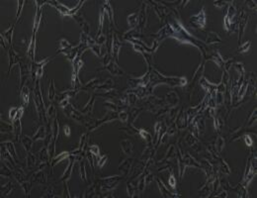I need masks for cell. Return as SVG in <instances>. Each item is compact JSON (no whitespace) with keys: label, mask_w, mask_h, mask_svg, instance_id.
Returning <instances> with one entry per match:
<instances>
[{"label":"cell","mask_w":257,"mask_h":198,"mask_svg":"<svg viewBox=\"0 0 257 198\" xmlns=\"http://www.w3.org/2000/svg\"><path fill=\"white\" fill-rule=\"evenodd\" d=\"M190 23L193 25L195 28L203 29L205 27V25H206V16H205L204 9H202L197 15L193 16V17L190 19Z\"/></svg>","instance_id":"6da1fadb"},{"label":"cell","mask_w":257,"mask_h":198,"mask_svg":"<svg viewBox=\"0 0 257 198\" xmlns=\"http://www.w3.org/2000/svg\"><path fill=\"white\" fill-rule=\"evenodd\" d=\"M120 180V176H114V177H108L107 179H103L104 184L101 185V190L102 191H107V190H111L112 188L115 187V185L118 183V181Z\"/></svg>","instance_id":"7a4b0ae2"},{"label":"cell","mask_w":257,"mask_h":198,"mask_svg":"<svg viewBox=\"0 0 257 198\" xmlns=\"http://www.w3.org/2000/svg\"><path fill=\"white\" fill-rule=\"evenodd\" d=\"M19 66H20V89H22L24 87V83L27 80L29 74L31 73V71L28 69V67L25 66L23 63H19Z\"/></svg>","instance_id":"3957f363"},{"label":"cell","mask_w":257,"mask_h":198,"mask_svg":"<svg viewBox=\"0 0 257 198\" xmlns=\"http://www.w3.org/2000/svg\"><path fill=\"white\" fill-rule=\"evenodd\" d=\"M8 55H9V69H8V72H10L12 66H14V64H17L18 63H20V58H19L18 55L16 54V52L13 50L12 47H10V49H9Z\"/></svg>","instance_id":"277c9868"},{"label":"cell","mask_w":257,"mask_h":198,"mask_svg":"<svg viewBox=\"0 0 257 198\" xmlns=\"http://www.w3.org/2000/svg\"><path fill=\"white\" fill-rule=\"evenodd\" d=\"M13 133H14L15 139L19 140L22 134V125H21V119H16L13 121Z\"/></svg>","instance_id":"5b68a950"},{"label":"cell","mask_w":257,"mask_h":198,"mask_svg":"<svg viewBox=\"0 0 257 198\" xmlns=\"http://www.w3.org/2000/svg\"><path fill=\"white\" fill-rule=\"evenodd\" d=\"M13 31H14V25H11V27L6 30L5 32L1 33V37L6 41V43L8 45H10L11 47V43H12V38H13Z\"/></svg>","instance_id":"8992f818"},{"label":"cell","mask_w":257,"mask_h":198,"mask_svg":"<svg viewBox=\"0 0 257 198\" xmlns=\"http://www.w3.org/2000/svg\"><path fill=\"white\" fill-rule=\"evenodd\" d=\"M1 145L5 146L6 149H7L8 152H10V155H12V158L15 160V161L19 163L18 157H17V155H16V150H15V147H14V145H13V143L12 142H3V143H1Z\"/></svg>","instance_id":"52a82bcc"},{"label":"cell","mask_w":257,"mask_h":198,"mask_svg":"<svg viewBox=\"0 0 257 198\" xmlns=\"http://www.w3.org/2000/svg\"><path fill=\"white\" fill-rule=\"evenodd\" d=\"M36 39H35V34L33 36L31 40V43L29 45V48H28V52H27V56L29 58V60H31L32 61H34L35 60V47H36Z\"/></svg>","instance_id":"ba28073f"},{"label":"cell","mask_w":257,"mask_h":198,"mask_svg":"<svg viewBox=\"0 0 257 198\" xmlns=\"http://www.w3.org/2000/svg\"><path fill=\"white\" fill-rule=\"evenodd\" d=\"M21 142L23 146H24L26 152H30V151L32 150V146H33V143H34L33 138H30V137H28V136H23Z\"/></svg>","instance_id":"9c48e42d"},{"label":"cell","mask_w":257,"mask_h":198,"mask_svg":"<svg viewBox=\"0 0 257 198\" xmlns=\"http://www.w3.org/2000/svg\"><path fill=\"white\" fill-rule=\"evenodd\" d=\"M42 19V9L40 7V5H37V13H36V17H35V22H34V34H36V32L38 31L39 25H40Z\"/></svg>","instance_id":"30bf717a"},{"label":"cell","mask_w":257,"mask_h":198,"mask_svg":"<svg viewBox=\"0 0 257 198\" xmlns=\"http://www.w3.org/2000/svg\"><path fill=\"white\" fill-rule=\"evenodd\" d=\"M14 189H15L14 184L9 182V183L6 184V185H3L1 187V194L3 196H8V195H10V194L12 193V191Z\"/></svg>","instance_id":"8fae6325"},{"label":"cell","mask_w":257,"mask_h":198,"mask_svg":"<svg viewBox=\"0 0 257 198\" xmlns=\"http://www.w3.org/2000/svg\"><path fill=\"white\" fill-rule=\"evenodd\" d=\"M33 181H34V182H39V183L45 182V176L44 170H38L37 173L33 175Z\"/></svg>","instance_id":"7c38bea8"},{"label":"cell","mask_w":257,"mask_h":198,"mask_svg":"<svg viewBox=\"0 0 257 198\" xmlns=\"http://www.w3.org/2000/svg\"><path fill=\"white\" fill-rule=\"evenodd\" d=\"M121 145H122V150L125 154L130 155L133 152V144L130 141L124 140V141H122Z\"/></svg>","instance_id":"4fadbf2b"},{"label":"cell","mask_w":257,"mask_h":198,"mask_svg":"<svg viewBox=\"0 0 257 198\" xmlns=\"http://www.w3.org/2000/svg\"><path fill=\"white\" fill-rule=\"evenodd\" d=\"M222 39L219 37V35L216 34L215 32H210L208 34V38H207V44H215L217 42H220Z\"/></svg>","instance_id":"5bb4252c"},{"label":"cell","mask_w":257,"mask_h":198,"mask_svg":"<svg viewBox=\"0 0 257 198\" xmlns=\"http://www.w3.org/2000/svg\"><path fill=\"white\" fill-rule=\"evenodd\" d=\"M29 96H30V90H29V87L24 86L21 89V97L23 99V102H24V104L26 106H27L28 103H29Z\"/></svg>","instance_id":"9a60e30c"},{"label":"cell","mask_w":257,"mask_h":198,"mask_svg":"<svg viewBox=\"0 0 257 198\" xmlns=\"http://www.w3.org/2000/svg\"><path fill=\"white\" fill-rule=\"evenodd\" d=\"M132 161H133L132 158H129V160H126L125 161H123V163H122L121 164H120L119 168L123 171L124 173L127 174V173H128V171L130 170V168H131Z\"/></svg>","instance_id":"2e32d148"},{"label":"cell","mask_w":257,"mask_h":198,"mask_svg":"<svg viewBox=\"0 0 257 198\" xmlns=\"http://www.w3.org/2000/svg\"><path fill=\"white\" fill-rule=\"evenodd\" d=\"M45 127H44V126H41V127H39V129L37 130L36 134L33 136V140L34 141H36V140H43V139H45Z\"/></svg>","instance_id":"e0dca14e"},{"label":"cell","mask_w":257,"mask_h":198,"mask_svg":"<svg viewBox=\"0 0 257 198\" xmlns=\"http://www.w3.org/2000/svg\"><path fill=\"white\" fill-rule=\"evenodd\" d=\"M105 69H106L107 70H109L112 74H115V75H119V74H122V73H123V71L120 69L119 67L117 66L114 63H111V64H109V66H107Z\"/></svg>","instance_id":"ac0fdd59"},{"label":"cell","mask_w":257,"mask_h":198,"mask_svg":"<svg viewBox=\"0 0 257 198\" xmlns=\"http://www.w3.org/2000/svg\"><path fill=\"white\" fill-rule=\"evenodd\" d=\"M48 154H50V151L48 150L47 147L44 148V149H42V150L40 151V152L38 154L39 158H40V160L43 161V163H45V161H48V158H50Z\"/></svg>","instance_id":"d6986e66"},{"label":"cell","mask_w":257,"mask_h":198,"mask_svg":"<svg viewBox=\"0 0 257 198\" xmlns=\"http://www.w3.org/2000/svg\"><path fill=\"white\" fill-rule=\"evenodd\" d=\"M13 175H14L15 179L17 180L20 184L23 182V181H25V173L22 170H13Z\"/></svg>","instance_id":"ffe728a7"},{"label":"cell","mask_w":257,"mask_h":198,"mask_svg":"<svg viewBox=\"0 0 257 198\" xmlns=\"http://www.w3.org/2000/svg\"><path fill=\"white\" fill-rule=\"evenodd\" d=\"M20 185L22 186L23 190H24L25 196H27V197L30 196V191H31V188H32L31 182H29V181H26V180H25V181H23V182L20 184Z\"/></svg>","instance_id":"44dd1931"},{"label":"cell","mask_w":257,"mask_h":198,"mask_svg":"<svg viewBox=\"0 0 257 198\" xmlns=\"http://www.w3.org/2000/svg\"><path fill=\"white\" fill-rule=\"evenodd\" d=\"M167 100H168V102L170 103V104H173V105H175V104H177L178 103V101H179V99H178V96H177V94L175 93V92H170V93H167Z\"/></svg>","instance_id":"7402d4cb"},{"label":"cell","mask_w":257,"mask_h":198,"mask_svg":"<svg viewBox=\"0 0 257 198\" xmlns=\"http://www.w3.org/2000/svg\"><path fill=\"white\" fill-rule=\"evenodd\" d=\"M128 22H129V25L131 26L132 28H134L135 26L136 25V23L139 22V19H138V14L136 13H134V14L130 15L129 18H128Z\"/></svg>","instance_id":"603a6c76"},{"label":"cell","mask_w":257,"mask_h":198,"mask_svg":"<svg viewBox=\"0 0 257 198\" xmlns=\"http://www.w3.org/2000/svg\"><path fill=\"white\" fill-rule=\"evenodd\" d=\"M26 161H27V167L29 168L33 167L36 164V157L33 154H30V152H29L28 155H27V160H26Z\"/></svg>","instance_id":"cb8c5ba5"},{"label":"cell","mask_w":257,"mask_h":198,"mask_svg":"<svg viewBox=\"0 0 257 198\" xmlns=\"http://www.w3.org/2000/svg\"><path fill=\"white\" fill-rule=\"evenodd\" d=\"M72 164H73V161H71L70 164H68L67 170L64 171L63 175L61 176V180H66V179H67V178H69L70 174H71V170H72Z\"/></svg>","instance_id":"d4e9b609"},{"label":"cell","mask_w":257,"mask_h":198,"mask_svg":"<svg viewBox=\"0 0 257 198\" xmlns=\"http://www.w3.org/2000/svg\"><path fill=\"white\" fill-rule=\"evenodd\" d=\"M67 50H71V46L69 45V43L66 40H61L60 42V51H67Z\"/></svg>","instance_id":"484cf974"},{"label":"cell","mask_w":257,"mask_h":198,"mask_svg":"<svg viewBox=\"0 0 257 198\" xmlns=\"http://www.w3.org/2000/svg\"><path fill=\"white\" fill-rule=\"evenodd\" d=\"M18 110H19V107H13V108L10 109V111H9V118H10L12 122L14 121L16 119V117H17Z\"/></svg>","instance_id":"4316f807"},{"label":"cell","mask_w":257,"mask_h":198,"mask_svg":"<svg viewBox=\"0 0 257 198\" xmlns=\"http://www.w3.org/2000/svg\"><path fill=\"white\" fill-rule=\"evenodd\" d=\"M93 104H94V97H91L90 101L87 103V104L85 105V108L83 109L82 113H88V112H91V110H92L93 108Z\"/></svg>","instance_id":"83f0119b"},{"label":"cell","mask_w":257,"mask_h":198,"mask_svg":"<svg viewBox=\"0 0 257 198\" xmlns=\"http://www.w3.org/2000/svg\"><path fill=\"white\" fill-rule=\"evenodd\" d=\"M58 136V124H57V119L54 120V125H53V137L54 141L57 140V137Z\"/></svg>","instance_id":"f1b7e54d"},{"label":"cell","mask_w":257,"mask_h":198,"mask_svg":"<svg viewBox=\"0 0 257 198\" xmlns=\"http://www.w3.org/2000/svg\"><path fill=\"white\" fill-rule=\"evenodd\" d=\"M157 183H158V186H159V189L161 190V193H162V195L163 196H166V195H170V192H169V191L166 189V188H165V186L163 185V184H162V182L161 181H159V179H157Z\"/></svg>","instance_id":"f546056e"},{"label":"cell","mask_w":257,"mask_h":198,"mask_svg":"<svg viewBox=\"0 0 257 198\" xmlns=\"http://www.w3.org/2000/svg\"><path fill=\"white\" fill-rule=\"evenodd\" d=\"M66 157H69V154L68 152H63V154H60V155H58V158H56L53 161V165H54L57 163H60V161L61 160H63V158H66Z\"/></svg>","instance_id":"4dcf8cb0"},{"label":"cell","mask_w":257,"mask_h":198,"mask_svg":"<svg viewBox=\"0 0 257 198\" xmlns=\"http://www.w3.org/2000/svg\"><path fill=\"white\" fill-rule=\"evenodd\" d=\"M56 96V92H54V80H51V84L50 87V92H48V98L51 100L54 99V97Z\"/></svg>","instance_id":"1f68e13d"},{"label":"cell","mask_w":257,"mask_h":198,"mask_svg":"<svg viewBox=\"0 0 257 198\" xmlns=\"http://www.w3.org/2000/svg\"><path fill=\"white\" fill-rule=\"evenodd\" d=\"M24 1L23 0H20L18 1V5H19V8H18V12H17V15H16V21H18V19L20 18V15H21V11H22V8H23V5H24Z\"/></svg>","instance_id":"d6a6232c"},{"label":"cell","mask_w":257,"mask_h":198,"mask_svg":"<svg viewBox=\"0 0 257 198\" xmlns=\"http://www.w3.org/2000/svg\"><path fill=\"white\" fill-rule=\"evenodd\" d=\"M119 118H120V120H121L123 123H126L127 121H128V119H129V115L127 114L126 112H121L119 114Z\"/></svg>","instance_id":"836d02e7"},{"label":"cell","mask_w":257,"mask_h":198,"mask_svg":"<svg viewBox=\"0 0 257 198\" xmlns=\"http://www.w3.org/2000/svg\"><path fill=\"white\" fill-rule=\"evenodd\" d=\"M89 152H90L92 155H97V157H98V155H99V148L97 147V146H92V147H90Z\"/></svg>","instance_id":"e575fe53"},{"label":"cell","mask_w":257,"mask_h":198,"mask_svg":"<svg viewBox=\"0 0 257 198\" xmlns=\"http://www.w3.org/2000/svg\"><path fill=\"white\" fill-rule=\"evenodd\" d=\"M80 170H81V171H80V173H81V177H82V179L83 180H85L86 179V173H85V164L83 163L82 161V164H81V165H80Z\"/></svg>","instance_id":"d590c367"},{"label":"cell","mask_w":257,"mask_h":198,"mask_svg":"<svg viewBox=\"0 0 257 198\" xmlns=\"http://www.w3.org/2000/svg\"><path fill=\"white\" fill-rule=\"evenodd\" d=\"M139 134H141V136L142 138H145V140H149V139H150V135H149V133H147L146 131H144V130H141V131H139Z\"/></svg>","instance_id":"8d00e7d4"},{"label":"cell","mask_w":257,"mask_h":198,"mask_svg":"<svg viewBox=\"0 0 257 198\" xmlns=\"http://www.w3.org/2000/svg\"><path fill=\"white\" fill-rule=\"evenodd\" d=\"M54 114H56V108H54V105H51L50 108L48 109V115L50 117H53Z\"/></svg>","instance_id":"74e56055"},{"label":"cell","mask_w":257,"mask_h":198,"mask_svg":"<svg viewBox=\"0 0 257 198\" xmlns=\"http://www.w3.org/2000/svg\"><path fill=\"white\" fill-rule=\"evenodd\" d=\"M107 160H108V155H104V157H102L100 158V161H99V163H98V165L100 167H102L104 164H106V161H107Z\"/></svg>","instance_id":"f35d334b"},{"label":"cell","mask_w":257,"mask_h":198,"mask_svg":"<svg viewBox=\"0 0 257 198\" xmlns=\"http://www.w3.org/2000/svg\"><path fill=\"white\" fill-rule=\"evenodd\" d=\"M168 184L171 187H175V185H176V180H175V178L172 174L170 175V178H169V180H168Z\"/></svg>","instance_id":"ab89813d"},{"label":"cell","mask_w":257,"mask_h":198,"mask_svg":"<svg viewBox=\"0 0 257 198\" xmlns=\"http://www.w3.org/2000/svg\"><path fill=\"white\" fill-rule=\"evenodd\" d=\"M216 146L218 147V149H219V152H220V151H222V149H223V141L222 140V138H220L219 140H218V142H217Z\"/></svg>","instance_id":"60d3db41"},{"label":"cell","mask_w":257,"mask_h":198,"mask_svg":"<svg viewBox=\"0 0 257 198\" xmlns=\"http://www.w3.org/2000/svg\"><path fill=\"white\" fill-rule=\"evenodd\" d=\"M67 105H68V98L60 100V107H66Z\"/></svg>","instance_id":"b9f144b4"},{"label":"cell","mask_w":257,"mask_h":198,"mask_svg":"<svg viewBox=\"0 0 257 198\" xmlns=\"http://www.w3.org/2000/svg\"><path fill=\"white\" fill-rule=\"evenodd\" d=\"M175 130H176V127H175V125L173 124L171 127L168 128V135H173L174 132H175Z\"/></svg>","instance_id":"7bdbcfd3"},{"label":"cell","mask_w":257,"mask_h":198,"mask_svg":"<svg viewBox=\"0 0 257 198\" xmlns=\"http://www.w3.org/2000/svg\"><path fill=\"white\" fill-rule=\"evenodd\" d=\"M136 96L134 95V94H130V95H129V101L131 103H135L136 102Z\"/></svg>","instance_id":"ee69618b"},{"label":"cell","mask_w":257,"mask_h":198,"mask_svg":"<svg viewBox=\"0 0 257 198\" xmlns=\"http://www.w3.org/2000/svg\"><path fill=\"white\" fill-rule=\"evenodd\" d=\"M97 42H98L99 45H102L104 42H105V36H99L98 40H97Z\"/></svg>","instance_id":"f6af8a7d"},{"label":"cell","mask_w":257,"mask_h":198,"mask_svg":"<svg viewBox=\"0 0 257 198\" xmlns=\"http://www.w3.org/2000/svg\"><path fill=\"white\" fill-rule=\"evenodd\" d=\"M64 134L66 136H69L70 135V129L68 126H64Z\"/></svg>","instance_id":"bcb514c9"},{"label":"cell","mask_w":257,"mask_h":198,"mask_svg":"<svg viewBox=\"0 0 257 198\" xmlns=\"http://www.w3.org/2000/svg\"><path fill=\"white\" fill-rule=\"evenodd\" d=\"M246 44H247V45H245V46L243 47V48H240V51H241V52H245V51H246V49L250 46V43H246Z\"/></svg>","instance_id":"7dc6e473"}]
</instances>
